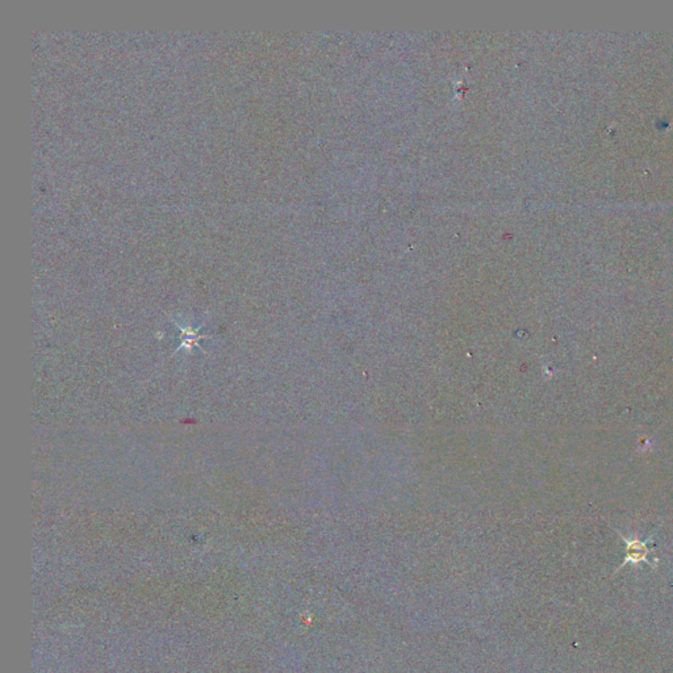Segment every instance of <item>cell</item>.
<instances>
[{"mask_svg":"<svg viewBox=\"0 0 673 673\" xmlns=\"http://www.w3.org/2000/svg\"><path fill=\"white\" fill-rule=\"evenodd\" d=\"M645 555H647V550H645V544L639 543V542H632V543H629V559L631 561H639V560H645Z\"/></svg>","mask_w":673,"mask_h":673,"instance_id":"1","label":"cell"}]
</instances>
